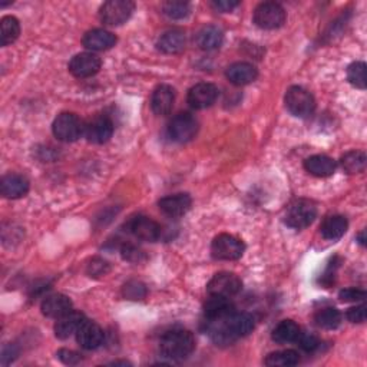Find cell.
I'll use <instances>...</instances> for the list:
<instances>
[{"label": "cell", "mask_w": 367, "mask_h": 367, "mask_svg": "<svg viewBox=\"0 0 367 367\" xmlns=\"http://www.w3.org/2000/svg\"><path fill=\"white\" fill-rule=\"evenodd\" d=\"M314 321L321 329L333 330L337 329L341 323V313L334 307H324L316 313Z\"/></svg>", "instance_id": "cell-31"}, {"label": "cell", "mask_w": 367, "mask_h": 367, "mask_svg": "<svg viewBox=\"0 0 367 367\" xmlns=\"http://www.w3.org/2000/svg\"><path fill=\"white\" fill-rule=\"evenodd\" d=\"M242 289V281L238 276L233 273H218L215 274L208 285L207 292L210 296H218V297H233L238 294Z\"/></svg>", "instance_id": "cell-10"}, {"label": "cell", "mask_w": 367, "mask_h": 367, "mask_svg": "<svg viewBox=\"0 0 367 367\" xmlns=\"http://www.w3.org/2000/svg\"><path fill=\"white\" fill-rule=\"evenodd\" d=\"M53 135L62 142H75L85 134V124L72 112L60 114L52 125Z\"/></svg>", "instance_id": "cell-4"}, {"label": "cell", "mask_w": 367, "mask_h": 367, "mask_svg": "<svg viewBox=\"0 0 367 367\" xmlns=\"http://www.w3.org/2000/svg\"><path fill=\"white\" fill-rule=\"evenodd\" d=\"M296 343L300 346V348L304 352H314L320 346V341H319V339L316 336L309 334V333H304L303 330H301V333H300V336H298Z\"/></svg>", "instance_id": "cell-36"}, {"label": "cell", "mask_w": 367, "mask_h": 367, "mask_svg": "<svg viewBox=\"0 0 367 367\" xmlns=\"http://www.w3.org/2000/svg\"><path fill=\"white\" fill-rule=\"evenodd\" d=\"M100 59L89 52H84V53H78L72 57V60L69 62V72L75 76V78H91L93 75H96L100 69Z\"/></svg>", "instance_id": "cell-12"}, {"label": "cell", "mask_w": 367, "mask_h": 367, "mask_svg": "<svg viewBox=\"0 0 367 367\" xmlns=\"http://www.w3.org/2000/svg\"><path fill=\"white\" fill-rule=\"evenodd\" d=\"M366 154L363 151H350L340 159L343 170L348 174H360L366 168Z\"/></svg>", "instance_id": "cell-30"}, {"label": "cell", "mask_w": 367, "mask_h": 367, "mask_svg": "<svg viewBox=\"0 0 367 367\" xmlns=\"http://www.w3.org/2000/svg\"><path fill=\"white\" fill-rule=\"evenodd\" d=\"M114 134V122L108 116H96L85 125V136L92 144H105Z\"/></svg>", "instance_id": "cell-15"}, {"label": "cell", "mask_w": 367, "mask_h": 367, "mask_svg": "<svg viewBox=\"0 0 367 367\" xmlns=\"http://www.w3.org/2000/svg\"><path fill=\"white\" fill-rule=\"evenodd\" d=\"M218 98V88L213 84L201 82L194 85L188 91L187 100L194 109H206L210 108Z\"/></svg>", "instance_id": "cell-14"}, {"label": "cell", "mask_w": 367, "mask_h": 367, "mask_svg": "<svg viewBox=\"0 0 367 367\" xmlns=\"http://www.w3.org/2000/svg\"><path fill=\"white\" fill-rule=\"evenodd\" d=\"M226 76L233 85L244 87V85H249V84L254 82L258 76V71L254 65H251L249 62H237V64H233L231 66H229Z\"/></svg>", "instance_id": "cell-23"}, {"label": "cell", "mask_w": 367, "mask_h": 367, "mask_svg": "<svg viewBox=\"0 0 367 367\" xmlns=\"http://www.w3.org/2000/svg\"><path fill=\"white\" fill-rule=\"evenodd\" d=\"M198 132V120L188 112H181L175 115L168 124L170 138L179 144L188 142L195 138Z\"/></svg>", "instance_id": "cell-9"}, {"label": "cell", "mask_w": 367, "mask_h": 367, "mask_svg": "<svg viewBox=\"0 0 367 367\" xmlns=\"http://www.w3.org/2000/svg\"><path fill=\"white\" fill-rule=\"evenodd\" d=\"M366 292L361 289H344L339 293V298L344 303H357V301H363L366 298Z\"/></svg>", "instance_id": "cell-38"}, {"label": "cell", "mask_w": 367, "mask_h": 367, "mask_svg": "<svg viewBox=\"0 0 367 367\" xmlns=\"http://www.w3.org/2000/svg\"><path fill=\"white\" fill-rule=\"evenodd\" d=\"M20 35V24L15 16H5L0 20V44L8 46L13 44Z\"/></svg>", "instance_id": "cell-29"}, {"label": "cell", "mask_w": 367, "mask_h": 367, "mask_svg": "<svg viewBox=\"0 0 367 367\" xmlns=\"http://www.w3.org/2000/svg\"><path fill=\"white\" fill-rule=\"evenodd\" d=\"M29 181L26 177L19 175V174H8L2 178L0 182V193L5 198L16 199L22 198L29 191Z\"/></svg>", "instance_id": "cell-17"}, {"label": "cell", "mask_w": 367, "mask_h": 367, "mask_svg": "<svg viewBox=\"0 0 367 367\" xmlns=\"http://www.w3.org/2000/svg\"><path fill=\"white\" fill-rule=\"evenodd\" d=\"M42 313L49 319H60L72 312V301L65 294H52L42 301Z\"/></svg>", "instance_id": "cell-21"}, {"label": "cell", "mask_w": 367, "mask_h": 367, "mask_svg": "<svg viewBox=\"0 0 367 367\" xmlns=\"http://www.w3.org/2000/svg\"><path fill=\"white\" fill-rule=\"evenodd\" d=\"M357 240H359V242L361 244V246H364V241H366V238H364V231H361L360 234H359V237H357Z\"/></svg>", "instance_id": "cell-44"}, {"label": "cell", "mask_w": 367, "mask_h": 367, "mask_svg": "<svg viewBox=\"0 0 367 367\" xmlns=\"http://www.w3.org/2000/svg\"><path fill=\"white\" fill-rule=\"evenodd\" d=\"M175 102V91L170 85H159L151 98V107L156 115H168Z\"/></svg>", "instance_id": "cell-24"}, {"label": "cell", "mask_w": 367, "mask_h": 367, "mask_svg": "<svg viewBox=\"0 0 367 367\" xmlns=\"http://www.w3.org/2000/svg\"><path fill=\"white\" fill-rule=\"evenodd\" d=\"M120 256L125 261H129L134 264H141L147 260L145 253L141 249H138L136 246H134V244H124V246L120 247Z\"/></svg>", "instance_id": "cell-35"}, {"label": "cell", "mask_w": 367, "mask_h": 367, "mask_svg": "<svg viewBox=\"0 0 367 367\" xmlns=\"http://www.w3.org/2000/svg\"><path fill=\"white\" fill-rule=\"evenodd\" d=\"M57 357L59 360L65 363V364H78L80 360H82V357H80L79 353L73 352V350H68V349H62V350H59L57 352Z\"/></svg>", "instance_id": "cell-41"}, {"label": "cell", "mask_w": 367, "mask_h": 367, "mask_svg": "<svg viewBox=\"0 0 367 367\" xmlns=\"http://www.w3.org/2000/svg\"><path fill=\"white\" fill-rule=\"evenodd\" d=\"M234 304L227 297L211 296L204 304V314L208 321H218L234 313Z\"/></svg>", "instance_id": "cell-18"}, {"label": "cell", "mask_w": 367, "mask_h": 367, "mask_svg": "<svg viewBox=\"0 0 367 367\" xmlns=\"http://www.w3.org/2000/svg\"><path fill=\"white\" fill-rule=\"evenodd\" d=\"M124 294L129 300H141V298L145 297L147 292H145L144 285H142L141 283L131 281V283H128L125 285V287H124Z\"/></svg>", "instance_id": "cell-37"}, {"label": "cell", "mask_w": 367, "mask_h": 367, "mask_svg": "<svg viewBox=\"0 0 367 367\" xmlns=\"http://www.w3.org/2000/svg\"><path fill=\"white\" fill-rule=\"evenodd\" d=\"M16 356H17V352L15 349V346H6L2 352V364L3 366L10 364L16 359Z\"/></svg>", "instance_id": "cell-43"}, {"label": "cell", "mask_w": 367, "mask_h": 367, "mask_svg": "<svg viewBox=\"0 0 367 367\" xmlns=\"http://www.w3.org/2000/svg\"><path fill=\"white\" fill-rule=\"evenodd\" d=\"M129 233L142 241H158L161 238V226L150 217L145 215H138L128 224Z\"/></svg>", "instance_id": "cell-11"}, {"label": "cell", "mask_w": 367, "mask_h": 367, "mask_svg": "<svg viewBox=\"0 0 367 367\" xmlns=\"http://www.w3.org/2000/svg\"><path fill=\"white\" fill-rule=\"evenodd\" d=\"M224 33L218 26L202 28L197 36V45L202 51H215L222 45Z\"/></svg>", "instance_id": "cell-27"}, {"label": "cell", "mask_w": 367, "mask_h": 367, "mask_svg": "<svg viewBox=\"0 0 367 367\" xmlns=\"http://www.w3.org/2000/svg\"><path fill=\"white\" fill-rule=\"evenodd\" d=\"M191 204H193L191 197L188 194L181 193V194H174V195L159 199L158 206H159V210L165 215L171 218H178V217L186 215L190 211Z\"/></svg>", "instance_id": "cell-16"}, {"label": "cell", "mask_w": 367, "mask_h": 367, "mask_svg": "<svg viewBox=\"0 0 367 367\" xmlns=\"http://www.w3.org/2000/svg\"><path fill=\"white\" fill-rule=\"evenodd\" d=\"M264 363L270 367H290L300 363V356L296 350H280L270 353Z\"/></svg>", "instance_id": "cell-32"}, {"label": "cell", "mask_w": 367, "mask_h": 367, "mask_svg": "<svg viewBox=\"0 0 367 367\" xmlns=\"http://www.w3.org/2000/svg\"><path fill=\"white\" fill-rule=\"evenodd\" d=\"M304 168L309 174L319 177V178H325V177H330L336 172L337 164L336 161L328 155H313L309 156L307 159L304 161Z\"/></svg>", "instance_id": "cell-22"}, {"label": "cell", "mask_w": 367, "mask_h": 367, "mask_svg": "<svg viewBox=\"0 0 367 367\" xmlns=\"http://www.w3.org/2000/svg\"><path fill=\"white\" fill-rule=\"evenodd\" d=\"M346 317H348L349 321L352 323H364L366 317H367V312H366V305H356V307H352L346 313Z\"/></svg>", "instance_id": "cell-40"}, {"label": "cell", "mask_w": 367, "mask_h": 367, "mask_svg": "<svg viewBox=\"0 0 367 367\" xmlns=\"http://www.w3.org/2000/svg\"><path fill=\"white\" fill-rule=\"evenodd\" d=\"M156 46L161 52L168 55L179 53L184 48H186V33H184L181 29H171L164 35H161Z\"/></svg>", "instance_id": "cell-25"}, {"label": "cell", "mask_w": 367, "mask_h": 367, "mask_svg": "<svg viewBox=\"0 0 367 367\" xmlns=\"http://www.w3.org/2000/svg\"><path fill=\"white\" fill-rule=\"evenodd\" d=\"M285 108L297 118H309L316 109L314 96L301 87H292L284 98Z\"/></svg>", "instance_id": "cell-5"}, {"label": "cell", "mask_w": 367, "mask_h": 367, "mask_svg": "<svg viewBox=\"0 0 367 367\" xmlns=\"http://www.w3.org/2000/svg\"><path fill=\"white\" fill-rule=\"evenodd\" d=\"M300 333H301V329L296 321L283 320L276 325V329L273 330V340L280 344L296 343Z\"/></svg>", "instance_id": "cell-28"}, {"label": "cell", "mask_w": 367, "mask_h": 367, "mask_svg": "<svg viewBox=\"0 0 367 367\" xmlns=\"http://www.w3.org/2000/svg\"><path fill=\"white\" fill-rule=\"evenodd\" d=\"M87 320L85 314L72 310L68 314H65L64 317L57 319L56 324H55V336L60 340H65L69 339L72 334H76L78 329L82 325V323Z\"/></svg>", "instance_id": "cell-20"}, {"label": "cell", "mask_w": 367, "mask_h": 367, "mask_svg": "<svg viewBox=\"0 0 367 367\" xmlns=\"http://www.w3.org/2000/svg\"><path fill=\"white\" fill-rule=\"evenodd\" d=\"M348 80L353 87L359 89H366V64L353 62L348 68Z\"/></svg>", "instance_id": "cell-34"}, {"label": "cell", "mask_w": 367, "mask_h": 367, "mask_svg": "<svg viewBox=\"0 0 367 367\" xmlns=\"http://www.w3.org/2000/svg\"><path fill=\"white\" fill-rule=\"evenodd\" d=\"M285 10L276 2L260 3L254 10V24L266 30H274L284 25Z\"/></svg>", "instance_id": "cell-7"}, {"label": "cell", "mask_w": 367, "mask_h": 367, "mask_svg": "<svg viewBox=\"0 0 367 367\" xmlns=\"http://www.w3.org/2000/svg\"><path fill=\"white\" fill-rule=\"evenodd\" d=\"M162 10L170 19H184L187 17L191 12L190 3L182 2V0H168L162 5Z\"/></svg>", "instance_id": "cell-33"}, {"label": "cell", "mask_w": 367, "mask_h": 367, "mask_svg": "<svg viewBox=\"0 0 367 367\" xmlns=\"http://www.w3.org/2000/svg\"><path fill=\"white\" fill-rule=\"evenodd\" d=\"M109 271V264L104 260L100 258H95L91 261V264L88 266V274L91 277H100V276H105Z\"/></svg>", "instance_id": "cell-39"}, {"label": "cell", "mask_w": 367, "mask_h": 367, "mask_svg": "<svg viewBox=\"0 0 367 367\" xmlns=\"http://www.w3.org/2000/svg\"><path fill=\"white\" fill-rule=\"evenodd\" d=\"M161 353L171 360L187 359L195 349V339L188 330H171L161 337Z\"/></svg>", "instance_id": "cell-2"}, {"label": "cell", "mask_w": 367, "mask_h": 367, "mask_svg": "<svg viewBox=\"0 0 367 367\" xmlns=\"http://www.w3.org/2000/svg\"><path fill=\"white\" fill-rule=\"evenodd\" d=\"M349 227V222L346 220V217L343 215H330L325 218L321 226H320V233L325 240H339L341 238L346 231H348Z\"/></svg>", "instance_id": "cell-26"}, {"label": "cell", "mask_w": 367, "mask_h": 367, "mask_svg": "<svg viewBox=\"0 0 367 367\" xmlns=\"http://www.w3.org/2000/svg\"><path fill=\"white\" fill-rule=\"evenodd\" d=\"M317 217V208L309 199H297L292 202L285 211L284 221L290 229L303 230L307 229Z\"/></svg>", "instance_id": "cell-3"}, {"label": "cell", "mask_w": 367, "mask_h": 367, "mask_svg": "<svg viewBox=\"0 0 367 367\" xmlns=\"http://www.w3.org/2000/svg\"><path fill=\"white\" fill-rule=\"evenodd\" d=\"M244 250H246L244 242L231 234H220L211 244V254L215 260H238L242 257Z\"/></svg>", "instance_id": "cell-8"}, {"label": "cell", "mask_w": 367, "mask_h": 367, "mask_svg": "<svg viewBox=\"0 0 367 367\" xmlns=\"http://www.w3.org/2000/svg\"><path fill=\"white\" fill-rule=\"evenodd\" d=\"M210 323V334L211 339L221 346H227L250 334L254 330V317L249 313H231L229 317L208 321Z\"/></svg>", "instance_id": "cell-1"}, {"label": "cell", "mask_w": 367, "mask_h": 367, "mask_svg": "<svg viewBox=\"0 0 367 367\" xmlns=\"http://www.w3.org/2000/svg\"><path fill=\"white\" fill-rule=\"evenodd\" d=\"M104 339L105 333L100 329V325L88 319L76 332V341L79 343L80 348L85 350H95L100 348V344L104 343Z\"/></svg>", "instance_id": "cell-13"}, {"label": "cell", "mask_w": 367, "mask_h": 367, "mask_svg": "<svg viewBox=\"0 0 367 367\" xmlns=\"http://www.w3.org/2000/svg\"><path fill=\"white\" fill-rule=\"evenodd\" d=\"M82 44L89 51H108L116 45V36L105 29H92L85 33Z\"/></svg>", "instance_id": "cell-19"}, {"label": "cell", "mask_w": 367, "mask_h": 367, "mask_svg": "<svg viewBox=\"0 0 367 367\" xmlns=\"http://www.w3.org/2000/svg\"><path fill=\"white\" fill-rule=\"evenodd\" d=\"M211 5L215 10L231 12L233 9H235L240 5V2H235V0H217V2H213Z\"/></svg>", "instance_id": "cell-42"}, {"label": "cell", "mask_w": 367, "mask_h": 367, "mask_svg": "<svg viewBox=\"0 0 367 367\" xmlns=\"http://www.w3.org/2000/svg\"><path fill=\"white\" fill-rule=\"evenodd\" d=\"M135 10V3L131 0H109L99 9V17L109 26L125 24Z\"/></svg>", "instance_id": "cell-6"}]
</instances>
